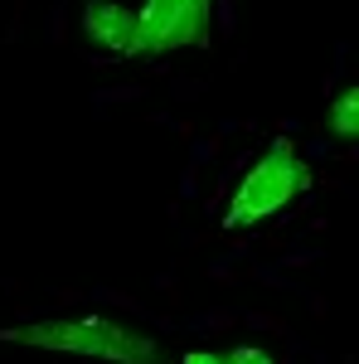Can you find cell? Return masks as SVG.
<instances>
[{"instance_id": "cell-1", "label": "cell", "mask_w": 359, "mask_h": 364, "mask_svg": "<svg viewBox=\"0 0 359 364\" xmlns=\"http://www.w3.org/2000/svg\"><path fill=\"white\" fill-rule=\"evenodd\" d=\"M0 340L34 345V350H68V355H87V360H107V364H161V345L156 340L132 331V326H122V321H112V316L5 326Z\"/></svg>"}, {"instance_id": "cell-2", "label": "cell", "mask_w": 359, "mask_h": 364, "mask_svg": "<svg viewBox=\"0 0 359 364\" xmlns=\"http://www.w3.org/2000/svg\"><path fill=\"white\" fill-rule=\"evenodd\" d=\"M306 185H311L306 161L296 156V146L286 136H277L248 166V175L238 180V190H233L228 209H223V228L238 233V228H252V224H262V219H272V214H282L291 199L301 195Z\"/></svg>"}, {"instance_id": "cell-3", "label": "cell", "mask_w": 359, "mask_h": 364, "mask_svg": "<svg viewBox=\"0 0 359 364\" xmlns=\"http://www.w3.org/2000/svg\"><path fill=\"white\" fill-rule=\"evenodd\" d=\"M136 15H141L136 58L175 54V49H204L214 0H146Z\"/></svg>"}, {"instance_id": "cell-4", "label": "cell", "mask_w": 359, "mask_h": 364, "mask_svg": "<svg viewBox=\"0 0 359 364\" xmlns=\"http://www.w3.org/2000/svg\"><path fill=\"white\" fill-rule=\"evenodd\" d=\"M136 29H141V15L127 10L122 0H87L83 5V34L92 44H102L107 54L136 58Z\"/></svg>"}, {"instance_id": "cell-5", "label": "cell", "mask_w": 359, "mask_h": 364, "mask_svg": "<svg viewBox=\"0 0 359 364\" xmlns=\"http://www.w3.org/2000/svg\"><path fill=\"white\" fill-rule=\"evenodd\" d=\"M331 132L335 136H359V83L355 87H345L340 97H335V107H331Z\"/></svg>"}, {"instance_id": "cell-6", "label": "cell", "mask_w": 359, "mask_h": 364, "mask_svg": "<svg viewBox=\"0 0 359 364\" xmlns=\"http://www.w3.org/2000/svg\"><path fill=\"white\" fill-rule=\"evenodd\" d=\"M223 360H228V364H272V355L257 350V345H238V350H228Z\"/></svg>"}, {"instance_id": "cell-7", "label": "cell", "mask_w": 359, "mask_h": 364, "mask_svg": "<svg viewBox=\"0 0 359 364\" xmlns=\"http://www.w3.org/2000/svg\"><path fill=\"white\" fill-rule=\"evenodd\" d=\"M180 364H228V360H223V355H209V350H190Z\"/></svg>"}]
</instances>
